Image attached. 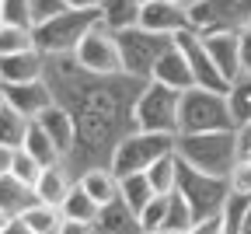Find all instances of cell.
<instances>
[{
    "label": "cell",
    "instance_id": "3",
    "mask_svg": "<svg viewBox=\"0 0 251 234\" xmlns=\"http://www.w3.org/2000/svg\"><path fill=\"white\" fill-rule=\"evenodd\" d=\"M101 25V11H63L59 18L31 28L35 31V49L46 59H59V56H74L77 46L84 42L87 31H94Z\"/></svg>",
    "mask_w": 251,
    "mask_h": 234
},
{
    "label": "cell",
    "instance_id": "11",
    "mask_svg": "<svg viewBox=\"0 0 251 234\" xmlns=\"http://www.w3.org/2000/svg\"><path fill=\"white\" fill-rule=\"evenodd\" d=\"M175 46L185 53L188 70H192V77H196V88L220 91V94H227V91H230V84L220 77L216 63L209 59V53H206V46H202V39L196 35V31H181V35H175Z\"/></svg>",
    "mask_w": 251,
    "mask_h": 234
},
{
    "label": "cell",
    "instance_id": "12",
    "mask_svg": "<svg viewBox=\"0 0 251 234\" xmlns=\"http://www.w3.org/2000/svg\"><path fill=\"white\" fill-rule=\"evenodd\" d=\"M0 98L4 105H11L18 116H25L28 122H35L46 109L56 105V94L49 88V81H31V84H0Z\"/></svg>",
    "mask_w": 251,
    "mask_h": 234
},
{
    "label": "cell",
    "instance_id": "40",
    "mask_svg": "<svg viewBox=\"0 0 251 234\" xmlns=\"http://www.w3.org/2000/svg\"><path fill=\"white\" fill-rule=\"evenodd\" d=\"M63 234H98V227H94V224H63Z\"/></svg>",
    "mask_w": 251,
    "mask_h": 234
},
{
    "label": "cell",
    "instance_id": "16",
    "mask_svg": "<svg viewBox=\"0 0 251 234\" xmlns=\"http://www.w3.org/2000/svg\"><path fill=\"white\" fill-rule=\"evenodd\" d=\"M46 56L39 49H28L18 56H0V84H31L46 77Z\"/></svg>",
    "mask_w": 251,
    "mask_h": 234
},
{
    "label": "cell",
    "instance_id": "14",
    "mask_svg": "<svg viewBox=\"0 0 251 234\" xmlns=\"http://www.w3.org/2000/svg\"><path fill=\"white\" fill-rule=\"evenodd\" d=\"M199 39H202L209 59L216 63L220 77L234 88L244 77V70H241V39L237 35H227V31H224V35H199Z\"/></svg>",
    "mask_w": 251,
    "mask_h": 234
},
{
    "label": "cell",
    "instance_id": "43",
    "mask_svg": "<svg viewBox=\"0 0 251 234\" xmlns=\"http://www.w3.org/2000/svg\"><path fill=\"white\" fill-rule=\"evenodd\" d=\"M237 234H251V210H248V217H244V224H241V231Z\"/></svg>",
    "mask_w": 251,
    "mask_h": 234
},
{
    "label": "cell",
    "instance_id": "23",
    "mask_svg": "<svg viewBox=\"0 0 251 234\" xmlns=\"http://www.w3.org/2000/svg\"><path fill=\"white\" fill-rule=\"evenodd\" d=\"M21 150H25V154H31V157L42 164V168H52V164H59V161H63V154L56 150V144L49 140V133H46L39 122H31V126H28V137H25Z\"/></svg>",
    "mask_w": 251,
    "mask_h": 234
},
{
    "label": "cell",
    "instance_id": "8",
    "mask_svg": "<svg viewBox=\"0 0 251 234\" xmlns=\"http://www.w3.org/2000/svg\"><path fill=\"white\" fill-rule=\"evenodd\" d=\"M115 42H119V56H122V74L133 77V81H143V84L153 77L157 59L175 46V39L153 35V31H147L140 25L126 28V31H115Z\"/></svg>",
    "mask_w": 251,
    "mask_h": 234
},
{
    "label": "cell",
    "instance_id": "22",
    "mask_svg": "<svg viewBox=\"0 0 251 234\" xmlns=\"http://www.w3.org/2000/svg\"><path fill=\"white\" fill-rule=\"evenodd\" d=\"M143 0H105L101 4V25L108 31H126L140 25Z\"/></svg>",
    "mask_w": 251,
    "mask_h": 234
},
{
    "label": "cell",
    "instance_id": "2",
    "mask_svg": "<svg viewBox=\"0 0 251 234\" xmlns=\"http://www.w3.org/2000/svg\"><path fill=\"white\" fill-rule=\"evenodd\" d=\"M175 154L209 178H227L234 164L241 161V140H237V129L230 133H185L175 144Z\"/></svg>",
    "mask_w": 251,
    "mask_h": 234
},
{
    "label": "cell",
    "instance_id": "19",
    "mask_svg": "<svg viewBox=\"0 0 251 234\" xmlns=\"http://www.w3.org/2000/svg\"><path fill=\"white\" fill-rule=\"evenodd\" d=\"M35 203H39V196H35V189H31V185L18 182L14 175H4V178H0V210H4L11 220H21Z\"/></svg>",
    "mask_w": 251,
    "mask_h": 234
},
{
    "label": "cell",
    "instance_id": "7",
    "mask_svg": "<svg viewBox=\"0 0 251 234\" xmlns=\"http://www.w3.org/2000/svg\"><path fill=\"white\" fill-rule=\"evenodd\" d=\"M178 192L188 203V210H192V220L206 224L213 217H224V206L230 199V182L227 178H209L196 168H188L178 157Z\"/></svg>",
    "mask_w": 251,
    "mask_h": 234
},
{
    "label": "cell",
    "instance_id": "45",
    "mask_svg": "<svg viewBox=\"0 0 251 234\" xmlns=\"http://www.w3.org/2000/svg\"><path fill=\"white\" fill-rule=\"evenodd\" d=\"M153 234H178V231H153Z\"/></svg>",
    "mask_w": 251,
    "mask_h": 234
},
{
    "label": "cell",
    "instance_id": "46",
    "mask_svg": "<svg viewBox=\"0 0 251 234\" xmlns=\"http://www.w3.org/2000/svg\"><path fill=\"white\" fill-rule=\"evenodd\" d=\"M0 105H4V98H0Z\"/></svg>",
    "mask_w": 251,
    "mask_h": 234
},
{
    "label": "cell",
    "instance_id": "33",
    "mask_svg": "<svg viewBox=\"0 0 251 234\" xmlns=\"http://www.w3.org/2000/svg\"><path fill=\"white\" fill-rule=\"evenodd\" d=\"M42 164L31 157V154H25V150H14V164H11V175L18 178V182H25V185H31L35 189L39 185V178H42Z\"/></svg>",
    "mask_w": 251,
    "mask_h": 234
},
{
    "label": "cell",
    "instance_id": "31",
    "mask_svg": "<svg viewBox=\"0 0 251 234\" xmlns=\"http://www.w3.org/2000/svg\"><path fill=\"white\" fill-rule=\"evenodd\" d=\"M192 227H196V220H192V210H188V203L181 199V192H171V199H168V220H164V231L188 234Z\"/></svg>",
    "mask_w": 251,
    "mask_h": 234
},
{
    "label": "cell",
    "instance_id": "41",
    "mask_svg": "<svg viewBox=\"0 0 251 234\" xmlns=\"http://www.w3.org/2000/svg\"><path fill=\"white\" fill-rule=\"evenodd\" d=\"M11 164H14V150L0 147V178H4V175H11Z\"/></svg>",
    "mask_w": 251,
    "mask_h": 234
},
{
    "label": "cell",
    "instance_id": "6",
    "mask_svg": "<svg viewBox=\"0 0 251 234\" xmlns=\"http://www.w3.org/2000/svg\"><path fill=\"white\" fill-rule=\"evenodd\" d=\"M178 119H181V91H171L157 81L143 84L136 105H133V129L178 137Z\"/></svg>",
    "mask_w": 251,
    "mask_h": 234
},
{
    "label": "cell",
    "instance_id": "20",
    "mask_svg": "<svg viewBox=\"0 0 251 234\" xmlns=\"http://www.w3.org/2000/svg\"><path fill=\"white\" fill-rule=\"evenodd\" d=\"M77 185H80L101 210L119 199V178L112 175V168H91V172H84V175L77 178Z\"/></svg>",
    "mask_w": 251,
    "mask_h": 234
},
{
    "label": "cell",
    "instance_id": "25",
    "mask_svg": "<svg viewBox=\"0 0 251 234\" xmlns=\"http://www.w3.org/2000/svg\"><path fill=\"white\" fill-rule=\"evenodd\" d=\"M147 182H150L153 196H171V192H178V154H168V157H161V161H153L150 172H147Z\"/></svg>",
    "mask_w": 251,
    "mask_h": 234
},
{
    "label": "cell",
    "instance_id": "35",
    "mask_svg": "<svg viewBox=\"0 0 251 234\" xmlns=\"http://www.w3.org/2000/svg\"><path fill=\"white\" fill-rule=\"evenodd\" d=\"M28 4H31V21H35V28L52 21V18H59L63 11H70L67 0H28Z\"/></svg>",
    "mask_w": 251,
    "mask_h": 234
},
{
    "label": "cell",
    "instance_id": "44",
    "mask_svg": "<svg viewBox=\"0 0 251 234\" xmlns=\"http://www.w3.org/2000/svg\"><path fill=\"white\" fill-rule=\"evenodd\" d=\"M171 4H181V7H192L196 0H171Z\"/></svg>",
    "mask_w": 251,
    "mask_h": 234
},
{
    "label": "cell",
    "instance_id": "9",
    "mask_svg": "<svg viewBox=\"0 0 251 234\" xmlns=\"http://www.w3.org/2000/svg\"><path fill=\"white\" fill-rule=\"evenodd\" d=\"M188 21L196 35H241L251 28V0H196Z\"/></svg>",
    "mask_w": 251,
    "mask_h": 234
},
{
    "label": "cell",
    "instance_id": "18",
    "mask_svg": "<svg viewBox=\"0 0 251 234\" xmlns=\"http://www.w3.org/2000/svg\"><path fill=\"white\" fill-rule=\"evenodd\" d=\"M150 81L164 84V88H171V91H181V94H185L188 88H196V77H192V70H188V59H185V53H181L178 46H171L161 59H157Z\"/></svg>",
    "mask_w": 251,
    "mask_h": 234
},
{
    "label": "cell",
    "instance_id": "13",
    "mask_svg": "<svg viewBox=\"0 0 251 234\" xmlns=\"http://www.w3.org/2000/svg\"><path fill=\"white\" fill-rule=\"evenodd\" d=\"M140 28L153 31V35H181V31H192V21H188V7L171 4V0H147L140 11Z\"/></svg>",
    "mask_w": 251,
    "mask_h": 234
},
{
    "label": "cell",
    "instance_id": "37",
    "mask_svg": "<svg viewBox=\"0 0 251 234\" xmlns=\"http://www.w3.org/2000/svg\"><path fill=\"white\" fill-rule=\"evenodd\" d=\"M237 39H241V70L244 77H251V28H244Z\"/></svg>",
    "mask_w": 251,
    "mask_h": 234
},
{
    "label": "cell",
    "instance_id": "21",
    "mask_svg": "<svg viewBox=\"0 0 251 234\" xmlns=\"http://www.w3.org/2000/svg\"><path fill=\"white\" fill-rule=\"evenodd\" d=\"M98 234H143V227H140V217L122 203V199H115V203H108L105 210H101V217H98Z\"/></svg>",
    "mask_w": 251,
    "mask_h": 234
},
{
    "label": "cell",
    "instance_id": "39",
    "mask_svg": "<svg viewBox=\"0 0 251 234\" xmlns=\"http://www.w3.org/2000/svg\"><path fill=\"white\" fill-rule=\"evenodd\" d=\"M101 4L105 0H67V7L74 11H101Z\"/></svg>",
    "mask_w": 251,
    "mask_h": 234
},
{
    "label": "cell",
    "instance_id": "28",
    "mask_svg": "<svg viewBox=\"0 0 251 234\" xmlns=\"http://www.w3.org/2000/svg\"><path fill=\"white\" fill-rule=\"evenodd\" d=\"M25 224H28V231L31 234H63V210H56V206H42V203H35L25 217H21Z\"/></svg>",
    "mask_w": 251,
    "mask_h": 234
},
{
    "label": "cell",
    "instance_id": "38",
    "mask_svg": "<svg viewBox=\"0 0 251 234\" xmlns=\"http://www.w3.org/2000/svg\"><path fill=\"white\" fill-rule=\"evenodd\" d=\"M237 140H241V157H244V161H251V126L237 129Z\"/></svg>",
    "mask_w": 251,
    "mask_h": 234
},
{
    "label": "cell",
    "instance_id": "10",
    "mask_svg": "<svg viewBox=\"0 0 251 234\" xmlns=\"http://www.w3.org/2000/svg\"><path fill=\"white\" fill-rule=\"evenodd\" d=\"M74 63L91 77H119L122 74V56H119V42L115 31H108L105 25H98L94 31H87L84 42L74 53Z\"/></svg>",
    "mask_w": 251,
    "mask_h": 234
},
{
    "label": "cell",
    "instance_id": "24",
    "mask_svg": "<svg viewBox=\"0 0 251 234\" xmlns=\"http://www.w3.org/2000/svg\"><path fill=\"white\" fill-rule=\"evenodd\" d=\"M98 217H101V206L94 203L80 185H74L67 203H63V220H70V224H98Z\"/></svg>",
    "mask_w": 251,
    "mask_h": 234
},
{
    "label": "cell",
    "instance_id": "26",
    "mask_svg": "<svg viewBox=\"0 0 251 234\" xmlns=\"http://www.w3.org/2000/svg\"><path fill=\"white\" fill-rule=\"evenodd\" d=\"M28 119L18 116L11 105H0V147H7V150H21L25 137H28Z\"/></svg>",
    "mask_w": 251,
    "mask_h": 234
},
{
    "label": "cell",
    "instance_id": "4",
    "mask_svg": "<svg viewBox=\"0 0 251 234\" xmlns=\"http://www.w3.org/2000/svg\"><path fill=\"white\" fill-rule=\"evenodd\" d=\"M234 116H230V102L220 91H206V88H188L181 94V119H178V137L185 133H230Z\"/></svg>",
    "mask_w": 251,
    "mask_h": 234
},
{
    "label": "cell",
    "instance_id": "5",
    "mask_svg": "<svg viewBox=\"0 0 251 234\" xmlns=\"http://www.w3.org/2000/svg\"><path fill=\"white\" fill-rule=\"evenodd\" d=\"M175 144H178V137H164V133H140V129H133L129 137H122L119 147L112 150L108 168H112L115 178H126V175H147L153 161H161V157L175 154Z\"/></svg>",
    "mask_w": 251,
    "mask_h": 234
},
{
    "label": "cell",
    "instance_id": "27",
    "mask_svg": "<svg viewBox=\"0 0 251 234\" xmlns=\"http://www.w3.org/2000/svg\"><path fill=\"white\" fill-rule=\"evenodd\" d=\"M119 199L126 206H129L136 217L143 213V206L153 199V189H150V182H147V175H126V178H119Z\"/></svg>",
    "mask_w": 251,
    "mask_h": 234
},
{
    "label": "cell",
    "instance_id": "34",
    "mask_svg": "<svg viewBox=\"0 0 251 234\" xmlns=\"http://www.w3.org/2000/svg\"><path fill=\"white\" fill-rule=\"evenodd\" d=\"M0 25H18V28H35L28 0H0Z\"/></svg>",
    "mask_w": 251,
    "mask_h": 234
},
{
    "label": "cell",
    "instance_id": "1",
    "mask_svg": "<svg viewBox=\"0 0 251 234\" xmlns=\"http://www.w3.org/2000/svg\"><path fill=\"white\" fill-rule=\"evenodd\" d=\"M46 81L56 102L77 122V147H74V157L67 161L70 172H77L80 178L91 168H108L119 140L133 133V105L143 91V81H133L126 74L91 77L74 63V56L49 59Z\"/></svg>",
    "mask_w": 251,
    "mask_h": 234
},
{
    "label": "cell",
    "instance_id": "15",
    "mask_svg": "<svg viewBox=\"0 0 251 234\" xmlns=\"http://www.w3.org/2000/svg\"><path fill=\"white\" fill-rule=\"evenodd\" d=\"M35 122L49 133V140L56 144V150L63 154V161H70V157H74V147H77V122H74V116L56 102V105L46 109Z\"/></svg>",
    "mask_w": 251,
    "mask_h": 234
},
{
    "label": "cell",
    "instance_id": "42",
    "mask_svg": "<svg viewBox=\"0 0 251 234\" xmlns=\"http://www.w3.org/2000/svg\"><path fill=\"white\" fill-rule=\"evenodd\" d=\"M0 234H31V231H28V224H25V220H11Z\"/></svg>",
    "mask_w": 251,
    "mask_h": 234
},
{
    "label": "cell",
    "instance_id": "29",
    "mask_svg": "<svg viewBox=\"0 0 251 234\" xmlns=\"http://www.w3.org/2000/svg\"><path fill=\"white\" fill-rule=\"evenodd\" d=\"M227 102H230L234 126H237V129L251 126V77H241V81L227 91Z\"/></svg>",
    "mask_w": 251,
    "mask_h": 234
},
{
    "label": "cell",
    "instance_id": "36",
    "mask_svg": "<svg viewBox=\"0 0 251 234\" xmlns=\"http://www.w3.org/2000/svg\"><path fill=\"white\" fill-rule=\"evenodd\" d=\"M230 192L251 199V161L241 157V161L234 164V172H230Z\"/></svg>",
    "mask_w": 251,
    "mask_h": 234
},
{
    "label": "cell",
    "instance_id": "30",
    "mask_svg": "<svg viewBox=\"0 0 251 234\" xmlns=\"http://www.w3.org/2000/svg\"><path fill=\"white\" fill-rule=\"evenodd\" d=\"M35 49V31L18 25H0V56H18Z\"/></svg>",
    "mask_w": 251,
    "mask_h": 234
},
{
    "label": "cell",
    "instance_id": "32",
    "mask_svg": "<svg viewBox=\"0 0 251 234\" xmlns=\"http://www.w3.org/2000/svg\"><path fill=\"white\" fill-rule=\"evenodd\" d=\"M168 199H171V196H153L150 203L143 206V213H140V227H143V234L164 231V220H168Z\"/></svg>",
    "mask_w": 251,
    "mask_h": 234
},
{
    "label": "cell",
    "instance_id": "47",
    "mask_svg": "<svg viewBox=\"0 0 251 234\" xmlns=\"http://www.w3.org/2000/svg\"><path fill=\"white\" fill-rule=\"evenodd\" d=\"M143 4H147V0H143Z\"/></svg>",
    "mask_w": 251,
    "mask_h": 234
},
{
    "label": "cell",
    "instance_id": "17",
    "mask_svg": "<svg viewBox=\"0 0 251 234\" xmlns=\"http://www.w3.org/2000/svg\"><path fill=\"white\" fill-rule=\"evenodd\" d=\"M74 185H77V175L70 172L67 161H59V164H52V168L42 172V178H39V185H35V196H39L42 206L63 210V203H67V196H70Z\"/></svg>",
    "mask_w": 251,
    "mask_h": 234
}]
</instances>
